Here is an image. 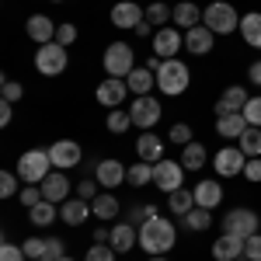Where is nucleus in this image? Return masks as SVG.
<instances>
[{
  "mask_svg": "<svg viewBox=\"0 0 261 261\" xmlns=\"http://www.w3.org/2000/svg\"><path fill=\"white\" fill-rule=\"evenodd\" d=\"M258 226L261 220L254 209H233L230 216H223V233H233V237H244V241L251 233H258Z\"/></svg>",
  "mask_w": 261,
  "mask_h": 261,
  "instance_id": "nucleus-7",
  "label": "nucleus"
},
{
  "mask_svg": "<svg viewBox=\"0 0 261 261\" xmlns=\"http://www.w3.org/2000/svg\"><path fill=\"white\" fill-rule=\"evenodd\" d=\"M140 21H146V7L133 4V0H122L112 7V24L115 28H136Z\"/></svg>",
  "mask_w": 261,
  "mask_h": 261,
  "instance_id": "nucleus-14",
  "label": "nucleus"
},
{
  "mask_svg": "<svg viewBox=\"0 0 261 261\" xmlns=\"http://www.w3.org/2000/svg\"><path fill=\"white\" fill-rule=\"evenodd\" d=\"M244 258H247V261H261V230H258V233H251V237L244 241Z\"/></svg>",
  "mask_w": 261,
  "mask_h": 261,
  "instance_id": "nucleus-39",
  "label": "nucleus"
},
{
  "mask_svg": "<svg viewBox=\"0 0 261 261\" xmlns=\"http://www.w3.org/2000/svg\"><path fill=\"white\" fill-rule=\"evenodd\" d=\"M11 105H14V101H0V125H11V115H14Z\"/></svg>",
  "mask_w": 261,
  "mask_h": 261,
  "instance_id": "nucleus-52",
  "label": "nucleus"
},
{
  "mask_svg": "<svg viewBox=\"0 0 261 261\" xmlns=\"http://www.w3.org/2000/svg\"><path fill=\"white\" fill-rule=\"evenodd\" d=\"M133 32H136V35H140V39H146V35H150V32H153V24H150V21H140V24H136V28H133Z\"/></svg>",
  "mask_w": 261,
  "mask_h": 261,
  "instance_id": "nucleus-55",
  "label": "nucleus"
},
{
  "mask_svg": "<svg viewBox=\"0 0 261 261\" xmlns=\"http://www.w3.org/2000/svg\"><path fill=\"white\" fill-rule=\"evenodd\" d=\"M56 42L60 45H73L77 42V24H60L56 28Z\"/></svg>",
  "mask_w": 261,
  "mask_h": 261,
  "instance_id": "nucleus-48",
  "label": "nucleus"
},
{
  "mask_svg": "<svg viewBox=\"0 0 261 261\" xmlns=\"http://www.w3.org/2000/svg\"><path fill=\"white\" fill-rule=\"evenodd\" d=\"M45 244L49 241H39V237H32V241H24L21 247H24V258L35 261V258H45Z\"/></svg>",
  "mask_w": 261,
  "mask_h": 261,
  "instance_id": "nucleus-41",
  "label": "nucleus"
},
{
  "mask_svg": "<svg viewBox=\"0 0 261 261\" xmlns=\"http://www.w3.org/2000/svg\"><path fill=\"white\" fill-rule=\"evenodd\" d=\"M244 119H247V125H258L261 129V98H251L244 105Z\"/></svg>",
  "mask_w": 261,
  "mask_h": 261,
  "instance_id": "nucleus-42",
  "label": "nucleus"
},
{
  "mask_svg": "<svg viewBox=\"0 0 261 261\" xmlns=\"http://www.w3.org/2000/svg\"><path fill=\"white\" fill-rule=\"evenodd\" d=\"M136 153H140V161H146V164H161L164 161V143H161V136L143 133L140 140H136Z\"/></svg>",
  "mask_w": 261,
  "mask_h": 261,
  "instance_id": "nucleus-23",
  "label": "nucleus"
},
{
  "mask_svg": "<svg viewBox=\"0 0 261 261\" xmlns=\"http://www.w3.org/2000/svg\"><path fill=\"white\" fill-rule=\"evenodd\" d=\"M174 24L188 32V28L202 24V11L195 7V4H192V0H185V4H178V7H174Z\"/></svg>",
  "mask_w": 261,
  "mask_h": 261,
  "instance_id": "nucleus-30",
  "label": "nucleus"
},
{
  "mask_svg": "<svg viewBox=\"0 0 261 261\" xmlns=\"http://www.w3.org/2000/svg\"><path fill=\"white\" fill-rule=\"evenodd\" d=\"M241 150L247 153V157H261V129H258V125H247V129H244Z\"/></svg>",
  "mask_w": 261,
  "mask_h": 261,
  "instance_id": "nucleus-35",
  "label": "nucleus"
},
{
  "mask_svg": "<svg viewBox=\"0 0 261 261\" xmlns=\"http://www.w3.org/2000/svg\"><path fill=\"white\" fill-rule=\"evenodd\" d=\"M167 209H171L174 216H185V213H192V209H195V192H188V188H178V192H171V195H167Z\"/></svg>",
  "mask_w": 261,
  "mask_h": 261,
  "instance_id": "nucleus-31",
  "label": "nucleus"
},
{
  "mask_svg": "<svg viewBox=\"0 0 261 261\" xmlns=\"http://www.w3.org/2000/svg\"><path fill=\"white\" fill-rule=\"evenodd\" d=\"M125 181L133 185V188H143V185H150L153 181V164H146V161H136L129 171H125Z\"/></svg>",
  "mask_w": 261,
  "mask_h": 261,
  "instance_id": "nucleus-32",
  "label": "nucleus"
},
{
  "mask_svg": "<svg viewBox=\"0 0 261 261\" xmlns=\"http://www.w3.org/2000/svg\"><path fill=\"white\" fill-rule=\"evenodd\" d=\"M35 70H39L42 77H56L66 70V45L60 42H49V45H42L39 53H35Z\"/></svg>",
  "mask_w": 261,
  "mask_h": 261,
  "instance_id": "nucleus-6",
  "label": "nucleus"
},
{
  "mask_svg": "<svg viewBox=\"0 0 261 261\" xmlns=\"http://www.w3.org/2000/svg\"><path fill=\"white\" fill-rule=\"evenodd\" d=\"M39 188H42V199H49V202H66V195H70V181H66L63 171H53Z\"/></svg>",
  "mask_w": 261,
  "mask_h": 261,
  "instance_id": "nucleus-20",
  "label": "nucleus"
},
{
  "mask_svg": "<svg viewBox=\"0 0 261 261\" xmlns=\"http://www.w3.org/2000/svg\"><path fill=\"white\" fill-rule=\"evenodd\" d=\"M133 70H136V63H133V45L112 42V45L105 49V73H108V77H129Z\"/></svg>",
  "mask_w": 261,
  "mask_h": 261,
  "instance_id": "nucleus-5",
  "label": "nucleus"
},
{
  "mask_svg": "<svg viewBox=\"0 0 261 261\" xmlns=\"http://www.w3.org/2000/svg\"><path fill=\"white\" fill-rule=\"evenodd\" d=\"M125 84H129V91H133L136 98H143V94H150V91L157 87V73H153L150 66H136V70L125 77Z\"/></svg>",
  "mask_w": 261,
  "mask_h": 261,
  "instance_id": "nucleus-22",
  "label": "nucleus"
},
{
  "mask_svg": "<svg viewBox=\"0 0 261 261\" xmlns=\"http://www.w3.org/2000/svg\"><path fill=\"white\" fill-rule=\"evenodd\" d=\"M247 101H251V98H247L244 87H226L223 98L216 101V119H220V115H237V112H244Z\"/></svg>",
  "mask_w": 261,
  "mask_h": 261,
  "instance_id": "nucleus-18",
  "label": "nucleus"
},
{
  "mask_svg": "<svg viewBox=\"0 0 261 261\" xmlns=\"http://www.w3.org/2000/svg\"><path fill=\"white\" fill-rule=\"evenodd\" d=\"M185 181V167H181V161H161L153 164V185L161 188V192H178V188H185L181 185Z\"/></svg>",
  "mask_w": 261,
  "mask_h": 261,
  "instance_id": "nucleus-8",
  "label": "nucleus"
},
{
  "mask_svg": "<svg viewBox=\"0 0 261 261\" xmlns=\"http://www.w3.org/2000/svg\"><path fill=\"white\" fill-rule=\"evenodd\" d=\"M171 143H178V146H188V143H192V129H188L185 122L171 125Z\"/></svg>",
  "mask_w": 261,
  "mask_h": 261,
  "instance_id": "nucleus-46",
  "label": "nucleus"
},
{
  "mask_svg": "<svg viewBox=\"0 0 261 261\" xmlns=\"http://www.w3.org/2000/svg\"><path fill=\"white\" fill-rule=\"evenodd\" d=\"M42 202V188H21V205H39Z\"/></svg>",
  "mask_w": 261,
  "mask_h": 261,
  "instance_id": "nucleus-50",
  "label": "nucleus"
},
{
  "mask_svg": "<svg viewBox=\"0 0 261 261\" xmlns=\"http://www.w3.org/2000/svg\"><path fill=\"white\" fill-rule=\"evenodd\" d=\"M213 258H216V261H237V258H244V237L220 233L216 244H213Z\"/></svg>",
  "mask_w": 261,
  "mask_h": 261,
  "instance_id": "nucleus-16",
  "label": "nucleus"
},
{
  "mask_svg": "<svg viewBox=\"0 0 261 261\" xmlns=\"http://www.w3.org/2000/svg\"><path fill=\"white\" fill-rule=\"evenodd\" d=\"M84 261H115V247L112 244H91Z\"/></svg>",
  "mask_w": 261,
  "mask_h": 261,
  "instance_id": "nucleus-38",
  "label": "nucleus"
},
{
  "mask_svg": "<svg viewBox=\"0 0 261 261\" xmlns=\"http://www.w3.org/2000/svg\"><path fill=\"white\" fill-rule=\"evenodd\" d=\"M213 164H216V174L220 178H237V174H244V167H247V153H244L241 146H223Z\"/></svg>",
  "mask_w": 261,
  "mask_h": 261,
  "instance_id": "nucleus-10",
  "label": "nucleus"
},
{
  "mask_svg": "<svg viewBox=\"0 0 261 261\" xmlns=\"http://www.w3.org/2000/svg\"><path fill=\"white\" fill-rule=\"evenodd\" d=\"M108 241H112V230H108V226L101 223L98 230H94V244H108Z\"/></svg>",
  "mask_w": 261,
  "mask_h": 261,
  "instance_id": "nucleus-53",
  "label": "nucleus"
},
{
  "mask_svg": "<svg viewBox=\"0 0 261 261\" xmlns=\"http://www.w3.org/2000/svg\"><path fill=\"white\" fill-rule=\"evenodd\" d=\"M244 129H247L244 112H237V115H220V119H216V133H220V136H226V140H241Z\"/></svg>",
  "mask_w": 261,
  "mask_h": 261,
  "instance_id": "nucleus-26",
  "label": "nucleus"
},
{
  "mask_svg": "<svg viewBox=\"0 0 261 261\" xmlns=\"http://www.w3.org/2000/svg\"><path fill=\"white\" fill-rule=\"evenodd\" d=\"M241 35L251 49H261V14L258 11H251V14L241 18Z\"/></svg>",
  "mask_w": 261,
  "mask_h": 261,
  "instance_id": "nucleus-27",
  "label": "nucleus"
},
{
  "mask_svg": "<svg viewBox=\"0 0 261 261\" xmlns=\"http://www.w3.org/2000/svg\"><path fill=\"white\" fill-rule=\"evenodd\" d=\"M185 49H188V53H195V56H205V53L213 49V32H209L205 24L188 28V32H185Z\"/></svg>",
  "mask_w": 261,
  "mask_h": 261,
  "instance_id": "nucleus-21",
  "label": "nucleus"
},
{
  "mask_svg": "<svg viewBox=\"0 0 261 261\" xmlns=\"http://www.w3.org/2000/svg\"><path fill=\"white\" fill-rule=\"evenodd\" d=\"M98 188H101L98 181H81V185H77V199H84V202H94V199L101 195Z\"/></svg>",
  "mask_w": 261,
  "mask_h": 261,
  "instance_id": "nucleus-43",
  "label": "nucleus"
},
{
  "mask_svg": "<svg viewBox=\"0 0 261 261\" xmlns=\"http://www.w3.org/2000/svg\"><path fill=\"white\" fill-rule=\"evenodd\" d=\"M185 39H181L178 28H157L153 32V56H161V60H174V53H178Z\"/></svg>",
  "mask_w": 261,
  "mask_h": 261,
  "instance_id": "nucleus-12",
  "label": "nucleus"
},
{
  "mask_svg": "<svg viewBox=\"0 0 261 261\" xmlns=\"http://www.w3.org/2000/svg\"><path fill=\"white\" fill-rule=\"evenodd\" d=\"M202 24H205L213 35H230V32H237V28H241V18H237V11H233L230 4L213 0V4L202 11Z\"/></svg>",
  "mask_w": 261,
  "mask_h": 261,
  "instance_id": "nucleus-3",
  "label": "nucleus"
},
{
  "mask_svg": "<svg viewBox=\"0 0 261 261\" xmlns=\"http://www.w3.org/2000/svg\"><path fill=\"white\" fill-rule=\"evenodd\" d=\"M150 261H167V258H164V254H153V258H150Z\"/></svg>",
  "mask_w": 261,
  "mask_h": 261,
  "instance_id": "nucleus-56",
  "label": "nucleus"
},
{
  "mask_svg": "<svg viewBox=\"0 0 261 261\" xmlns=\"http://www.w3.org/2000/svg\"><path fill=\"white\" fill-rule=\"evenodd\" d=\"M188 81H192V73H188V66L181 60H164L161 70H157V87H161V94L167 98H178L188 91Z\"/></svg>",
  "mask_w": 261,
  "mask_h": 261,
  "instance_id": "nucleus-2",
  "label": "nucleus"
},
{
  "mask_svg": "<svg viewBox=\"0 0 261 261\" xmlns=\"http://www.w3.org/2000/svg\"><path fill=\"white\" fill-rule=\"evenodd\" d=\"M35 261H42V258H35Z\"/></svg>",
  "mask_w": 261,
  "mask_h": 261,
  "instance_id": "nucleus-59",
  "label": "nucleus"
},
{
  "mask_svg": "<svg viewBox=\"0 0 261 261\" xmlns=\"http://www.w3.org/2000/svg\"><path fill=\"white\" fill-rule=\"evenodd\" d=\"M202 164H205V146L192 140L185 146V153H181V167H185V171H199Z\"/></svg>",
  "mask_w": 261,
  "mask_h": 261,
  "instance_id": "nucleus-33",
  "label": "nucleus"
},
{
  "mask_svg": "<svg viewBox=\"0 0 261 261\" xmlns=\"http://www.w3.org/2000/svg\"><path fill=\"white\" fill-rule=\"evenodd\" d=\"M18 174H11V171H4V174H0V195H4V199H11V195H18Z\"/></svg>",
  "mask_w": 261,
  "mask_h": 261,
  "instance_id": "nucleus-40",
  "label": "nucleus"
},
{
  "mask_svg": "<svg viewBox=\"0 0 261 261\" xmlns=\"http://www.w3.org/2000/svg\"><path fill=\"white\" fill-rule=\"evenodd\" d=\"M91 213H94L101 223L115 220V216H119V199H115V195H108V192H101L98 199L91 202Z\"/></svg>",
  "mask_w": 261,
  "mask_h": 261,
  "instance_id": "nucleus-28",
  "label": "nucleus"
},
{
  "mask_svg": "<svg viewBox=\"0 0 261 261\" xmlns=\"http://www.w3.org/2000/svg\"><path fill=\"white\" fill-rule=\"evenodd\" d=\"M125 94H129L125 77H108V81L98 87V105H105V108L112 112V108H119L122 101H125Z\"/></svg>",
  "mask_w": 261,
  "mask_h": 261,
  "instance_id": "nucleus-13",
  "label": "nucleus"
},
{
  "mask_svg": "<svg viewBox=\"0 0 261 261\" xmlns=\"http://www.w3.org/2000/svg\"><path fill=\"white\" fill-rule=\"evenodd\" d=\"M53 220H60V216H56V202L42 199L39 205H32V223H35V226H49Z\"/></svg>",
  "mask_w": 261,
  "mask_h": 261,
  "instance_id": "nucleus-34",
  "label": "nucleus"
},
{
  "mask_svg": "<svg viewBox=\"0 0 261 261\" xmlns=\"http://www.w3.org/2000/svg\"><path fill=\"white\" fill-rule=\"evenodd\" d=\"M153 216H157V209H153V205H136V209H133V213H129V223H133V226H136V223H146V220H153Z\"/></svg>",
  "mask_w": 261,
  "mask_h": 261,
  "instance_id": "nucleus-44",
  "label": "nucleus"
},
{
  "mask_svg": "<svg viewBox=\"0 0 261 261\" xmlns=\"http://www.w3.org/2000/svg\"><path fill=\"white\" fill-rule=\"evenodd\" d=\"M0 261H28V258H24V247H18V244H0Z\"/></svg>",
  "mask_w": 261,
  "mask_h": 261,
  "instance_id": "nucleus-45",
  "label": "nucleus"
},
{
  "mask_svg": "<svg viewBox=\"0 0 261 261\" xmlns=\"http://www.w3.org/2000/svg\"><path fill=\"white\" fill-rule=\"evenodd\" d=\"M108 244L115 247V254H125V251H133L140 244V230L133 223H119V226H112V241Z\"/></svg>",
  "mask_w": 261,
  "mask_h": 261,
  "instance_id": "nucleus-19",
  "label": "nucleus"
},
{
  "mask_svg": "<svg viewBox=\"0 0 261 261\" xmlns=\"http://www.w3.org/2000/svg\"><path fill=\"white\" fill-rule=\"evenodd\" d=\"M247 77H251V84H258V87H261V60L247 66Z\"/></svg>",
  "mask_w": 261,
  "mask_h": 261,
  "instance_id": "nucleus-54",
  "label": "nucleus"
},
{
  "mask_svg": "<svg viewBox=\"0 0 261 261\" xmlns=\"http://www.w3.org/2000/svg\"><path fill=\"white\" fill-rule=\"evenodd\" d=\"M49 157H53V167H56V171L77 167V164H81V146L73 140H56L49 146Z\"/></svg>",
  "mask_w": 261,
  "mask_h": 261,
  "instance_id": "nucleus-11",
  "label": "nucleus"
},
{
  "mask_svg": "<svg viewBox=\"0 0 261 261\" xmlns=\"http://www.w3.org/2000/svg\"><path fill=\"white\" fill-rule=\"evenodd\" d=\"M125 171L129 167H122V161H101L98 171H94V181H98L101 188H119L122 181H125Z\"/></svg>",
  "mask_w": 261,
  "mask_h": 261,
  "instance_id": "nucleus-17",
  "label": "nucleus"
},
{
  "mask_svg": "<svg viewBox=\"0 0 261 261\" xmlns=\"http://www.w3.org/2000/svg\"><path fill=\"white\" fill-rule=\"evenodd\" d=\"M181 226H185V230H195V233L209 230V226H213V209H202V205H195L192 213H185V216H181Z\"/></svg>",
  "mask_w": 261,
  "mask_h": 261,
  "instance_id": "nucleus-29",
  "label": "nucleus"
},
{
  "mask_svg": "<svg viewBox=\"0 0 261 261\" xmlns=\"http://www.w3.org/2000/svg\"><path fill=\"white\" fill-rule=\"evenodd\" d=\"M133 125V115L129 112H122V108H112L108 112V133H125Z\"/></svg>",
  "mask_w": 261,
  "mask_h": 261,
  "instance_id": "nucleus-37",
  "label": "nucleus"
},
{
  "mask_svg": "<svg viewBox=\"0 0 261 261\" xmlns=\"http://www.w3.org/2000/svg\"><path fill=\"white\" fill-rule=\"evenodd\" d=\"M53 4H60V0H53Z\"/></svg>",
  "mask_w": 261,
  "mask_h": 261,
  "instance_id": "nucleus-58",
  "label": "nucleus"
},
{
  "mask_svg": "<svg viewBox=\"0 0 261 261\" xmlns=\"http://www.w3.org/2000/svg\"><path fill=\"white\" fill-rule=\"evenodd\" d=\"M49 167H53L49 150H28V153H21V161H18V178L24 185H42V181L53 174Z\"/></svg>",
  "mask_w": 261,
  "mask_h": 261,
  "instance_id": "nucleus-4",
  "label": "nucleus"
},
{
  "mask_svg": "<svg viewBox=\"0 0 261 261\" xmlns=\"http://www.w3.org/2000/svg\"><path fill=\"white\" fill-rule=\"evenodd\" d=\"M146 21H150V24H157V28H164V21H174V11H167V4L157 0V4H150V7H146Z\"/></svg>",
  "mask_w": 261,
  "mask_h": 261,
  "instance_id": "nucleus-36",
  "label": "nucleus"
},
{
  "mask_svg": "<svg viewBox=\"0 0 261 261\" xmlns=\"http://www.w3.org/2000/svg\"><path fill=\"white\" fill-rule=\"evenodd\" d=\"M178 241V230H174V223L171 220H161V216H153V220H146L140 226V247L153 258V254H167L171 247Z\"/></svg>",
  "mask_w": 261,
  "mask_h": 261,
  "instance_id": "nucleus-1",
  "label": "nucleus"
},
{
  "mask_svg": "<svg viewBox=\"0 0 261 261\" xmlns=\"http://www.w3.org/2000/svg\"><path fill=\"white\" fill-rule=\"evenodd\" d=\"M60 258H66L63 241H60V237H49V244H45V258H42V261H60Z\"/></svg>",
  "mask_w": 261,
  "mask_h": 261,
  "instance_id": "nucleus-47",
  "label": "nucleus"
},
{
  "mask_svg": "<svg viewBox=\"0 0 261 261\" xmlns=\"http://www.w3.org/2000/svg\"><path fill=\"white\" fill-rule=\"evenodd\" d=\"M244 178H247V181H261V161H254V157H251V161H247V167H244Z\"/></svg>",
  "mask_w": 261,
  "mask_h": 261,
  "instance_id": "nucleus-51",
  "label": "nucleus"
},
{
  "mask_svg": "<svg viewBox=\"0 0 261 261\" xmlns=\"http://www.w3.org/2000/svg\"><path fill=\"white\" fill-rule=\"evenodd\" d=\"M60 261H73V258H60Z\"/></svg>",
  "mask_w": 261,
  "mask_h": 261,
  "instance_id": "nucleus-57",
  "label": "nucleus"
},
{
  "mask_svg": "<svg viewBox=\"0 0 261 261\" xmlns=\"http://www.w3.org/2000/svg\"><path fill=\"white\" fill-rule=\"evenodd\" d=\"M0 91H4V101H21V98H24V87H21L18 81H4Z\"/></svg>",
  "mask_w": 261,
  "mask_h": 261,
  "instance_id": "nucleus-49",
  "label": "nucleus"
},
{
  "mask_svg": "<svg viewBox=\"0 0 261 261\" xmlns=\"http://www.w3.org/2000/svg\"><path fill=\"white\" fill-rule=\"evenodd\" d=\"M161 101L150 98V94H143V98L133 101V108H129V115H133V125H140V129H153L157 122H161Z\"/></svg>",
  "mask_w": 261,
  "mask_h": 261,
  "instance_id": "nucleus-9",
  "label": "nucleus"
},
{
  "mask_svg": "<svg viewBox=\"0 0 261 261\" xmlns=\"http://www.w3.org/2000/svg\"><path fill=\"white\" fill-rule=\"evenodd\" d=\"M87 216H94V213H91V202H84V199H66L60 209V220H66L70 226H81Z\"/></svg>",
  "mask_w": 261,
  "mask_h": 261,
  "instance_id": "nucleus-25",
  "label": "nucleus"
},
{
  "mask_svg": "<svg viewBox=\"0 0 261 261\" xmlns=\"http://www.w3.org/2000/svg\"><path fill=\"white\" fill-rule=\"evenodd\" d=\"M56 21H49L45 14H32L28 24H24V32H28V39L39 42V45H49V42H56Z\"/></svg>",
  "mask_w": 261,
  "mask_h": 261,
  "instance_id": "nucleus-15",
  "label": "nucleus"
},
{
  "mask_svg": "<svg viewBox=\"0 0 261 261\" xmlns=\"http://www.w3.org/2000/svg\"><path fill=\"white\" fill-rule=\"evenodd\" d=\"M192 192H195V205H202V209H216L223 202V188L216 181H199Z\"/></svg>",
  "mask_w": 261,
  "mask_h": 261,
  "instance_id": "nucleus-24",
  "label": "nucleus"
}]
</instances>
